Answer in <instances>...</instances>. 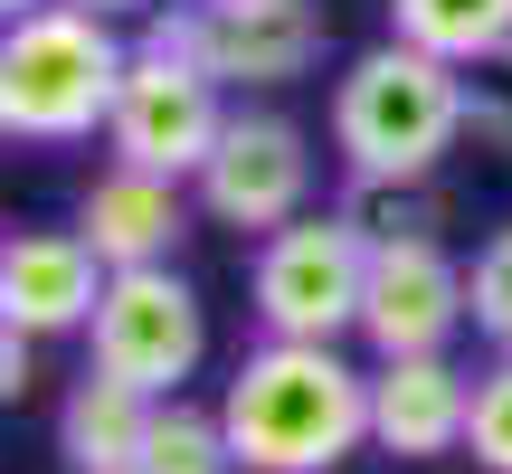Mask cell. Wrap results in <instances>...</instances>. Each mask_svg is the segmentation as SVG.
Returning <instances> with one entry per match:
<instances>
[{
  "label": "cell",
  "instance_id": "obj_1",
  "mask_svg": "<svg viewBox=\"0 0 512 474\" xmlns=\"http://www.w3.org/2000/svg\"><path fill=\"white\" fill-rule=\"evenodd\" d=\"M238 474H342L370 446V370L342 342H256L219 389Z\"/></svg>",
  "mask_w": 512,
  "mask_h": 474
},
{
  "label": "cell",
  "instance_id": "obj_2",
  "mask_svg": "<svg viewBox=\"0 0 512 474\" xmlns=\"http://www.w3.org/2000/svg\"><path fill=\"white\" fill-rule=\"evenodd\" d=\"M465 133H475L465 67L408 48V38H380L332 76V152L351 181H437Z\"/></svg>",
  "mask_w": 512,
  "mask_h": 474
},
{
  "label": "cell",
  "instance_id": "obj_3",
  "mask_svg": "<svg viewBox=\"0 0 512 474\" xmlns=\"http://www.w3.org/2000/svg\"><path fill=\"white\" fill-rule=\"evenodd\" d=\"M133 48L114 38V19L48 0V10L10 19L0 29V133L10 143H95L114 124V95H124Z\"/></svg>",
  "mask_w": 512,
  "mask_h": 474
},
{
  "label": "cell",
  "instance_id": "obj_4",
  "mask_svg": "<svg viewBox=\"0 0 512 474\" xmlns=\"http://www.w3.org/2000/svg\"><path fill=\"white\" fill-rule=\"evenodd\" d=\"M361 294H370V237L342 209H304L294 228L256 237L247 256V313L266 342H342L361 332Z\"/></svg>",
  "mask_w": 512,
  "mask_h": 474
},
{
  "label": "cell",
  "instance_id": "obj_5",
  "mask_svg": "<svg viewBox=\"0 0 512 474\" xmlns=\"http://www.w3.org/2000/svg\"><path fill=\"white\" fill-rule=\"evenodd\" d=\"M143 38L200 57L228 95H275L313 76L332 19H323V0H162L143 19Z\"/></svg>",
  "mask_w": 512,
  "mask_h": 474
},
{
  "label": "cell",
  "instance_id": "obj_6",
  "mask_svg": "<svg viewBox=\"0 0 512 474\" xmlns=\"http://www.w3.org/2000/svg\"><path fill=\"white\" fill-rule=\"evenodd\" d=\"M228 114L238 105H228V86L200 57L162 48V38H133L124 95H114V124H105V162H143V171H171V181H200Z\"/></svg>",
  "mask_w": 512,
  "mask_h": 474
},
{
  "label": "cell",
  "instance_id": "obj_7",
  "mask_svg": "<svg viewBox=\"0 0 512 474\" xmlns=\"http://www.w3.org/2000/svg\"><path fill=\"white\" fill-rule=\"evenodd\" d=\"M86 351L114 380L152 389V399H181V380L209 351V313H200V294H190V275L181 266L105 275V304H95V323H86Z\"/></svg>",
  "mask_w": 512,
  "mask_h": 474
},
{
  "label": "cell",
  "instance_id": "obj_8",
  "mask_svg": "<svg viewBox=\"0 0 512 474\" xmlns=\"http://www.w3.org/2000/svg\"><path fill=\"white\" fill-rule=\"evenodd\" d=\"M190 200H200V219H219L238 237L294 228L313 209V133L294 124V114H275V105H238L228 133H219V152H209L200 181H190Z\"/></svg>",
  "mask_w": 512,
  "mask_h": 474
},
{
  "label": "cell",
  "instance_id": "obj_9",
  "mask_svg": "<svg viewBox=\"0 0 512 474\" xmlns=\"http://www.w3.org/2000/svg\"><path fill=\"white\" fill-rule=\"evenodd\" d=\"M465 323H475V294H465V266L446 256V237H389V247H370L361 342L380 351V361L446 351Z\"/></svg>",
  "mask_w": 512,
  "mask_h": 474
},
{
  "label": "cell",
  "instance_id": "obj_10",
  "mask_svg": "<svg viewBox=\"0 0 512 474\" xmlns=\"http://www.w3.org/2000/svg\"><path fill=\"white\" fill-rule=\"evenodd\" d=\"M105 256L86 247V228H19L0 247V323L29 332V342H57V332H86L95 304H105Z\"/></svg>",
  "mask_w": 512,
  "mask_h": 474
},
{
  "label": "cell",
  "instance_id": "obj_11",
  "mask_svg": "<svg viewBox=\"0 0 512 474\" xmlns=\"http://www.w3.org/2000/svg\"><path fill=\"white\" fill-rule=\"evenodd\" d=\"M465 437H475V370H456L446 351L370 370V446L380 456L437 465V456H465Z\"/></svg>",
  "mask_w": 512,
  "mask_h": 474
},
{
  "label": "cell",
  "instance_id": "obj_12",
  "mask_svg": "<svg viewBox=\"0 0 512 474\" xmlns=\"http://www.w3.org/2000/svg\"><path fill=\"white\" fill-rule=\"evenodd\" d=\"M190 181H171V171H143V162H105L86 181V200H76V228H86V247L105 256L114 275L124 266H171L190 237Z\"/></svg>",
  "mask_w": 512,
  "mask_h": 474
},
{
  "label": "cell",
  "instance_id": "obj_13",
  "mask_svg": "<svg viewBox=\"0 0 512 474\" xmlns=\"http://www.w3.org/2000/svg\"><path fill=\"white\" fill-rule=\"evenodd\" d=\"M152 389L114 380V370L86 361V380L57 399V456H67V474H133L143 465V437H152Z\"/></svg>",
  "mask_w": 512,
  "mask_h": 474
},
{
  "label": "cell",
  "instance_id": "obj_14",
  "mask_svg": "<svg viewBox=\"0 0 512 474\" xmlns=\"http://www.w3.org/2000/svg\"><path fill=\"white\" fill-rule=\"evenodd\" d=\"M389 38L446 67H484L494 48H512V0H389Z\"/></svg>",
  "mask_w": 512,
  "mask_h": 474
},
{
  "label": "cell",
  "instance_id": "obj_15",
  "mask_svg": "<svg viewBox=\"0 0 512 474\" xmlns=\"http://www.w3.org/2000/svg\"><path fill=\"white\" fill-rule=\"evenodd\" d=\"M133 474H238V446H228V418L200 399H162L152 408V437Z\"/></svg>",
  "mask_w": 512,
  "mask_h": 474
},
{
  "label": "cell",
  "instance_id": "obj_16",
  "mask_svg": "<svg viewBox=\"0 0 512 474\" xmlns=\"http://www.w3.org/2000/svg\"><path fill=\"white\" fill-rule=\"evenodd\" d=\"M342 219L361 228L370 247H389V237H437L446 228V190L437 181H351Z\"/></svg>",
  "mask_w": 512,
  "mask_h": 474
},
{
  "label": "cell",
  "instance_id": "obj_17",
  "mask_svg": "<svg viewBox=\"0 0 512 474\" xmlns=\"http://www.w3.org/2000/svg\"><path fill=\"white\" fill-rule=\"evenodd\" d=\"M465 294H475V332H484L494 351H512V219L484 228L475 266H465Z\"/></svg>",
  "mask_w": 512,
  "mask_h": 474
},
{
  "label": "cell",
  "instance_id": "obj_18",
  "mask_svg": "<svg viewBox=\"0 0 512 474\" xmlns=\"http://www.w3.org/2000/svg\"><path fill=\"white\" fill-rule=\"evenodd\" d=\"M465 456L484 474H512V351H494V370H475V437Z\"/></svg>",
  "mask_w": 512,
  "mask_h": 474
},
{
  "label": "cell",
  "instance_id": "obj_19",
  "mask_svg": "<svg viewBox=\"0 0 512 474\" xmlns=\"http://www.w3.org/2000/svg\"><path fill=\"white\" fill-rule=\"evenodd\" d=\"M465 86H475V143H494L512 162V48H494L484 67H465Z\"/></svg>",
  "mask_w": 512,
  "mask_h": 474
},
{
  "label": "cell",
  "instance_id": "obj_20",
  "mask_svg": "<svg viewBox=\"0 0 512 474\" xmlns=\"http://www.w3.org/2000/svg\"><path fill=\"white\" fill-rule=\"evenodd\" d=\"M29 380H38V342H29V332H10V323H0V399H29Z\"/></svg>",
  "mask_w": 512,
  "mask_h": 474
},
{
  "label": "cell",
  "instance_id": "obj_21",
  "mask_svg": "<svg viewBox=\"0 0 512 474\" xmlns=\"http://www.w3.org/2000/svg\"><path fill=\"white\" fill-rule=\"evenodd\" d=\"M76 10H95V19H152L162 0H76Z\"/></svg>",
  "mask_w": 512,
  "mask_h": 474
},
{
  "label": "cell",
  "instance_id": "obj_22",
  "mask_svg": "<svg viewBox=\"0 0 512 474\" xmlns=\"http://www.w3.org/2000/svg\"><path fill=\"white\" fill-rule=\"evenodd\" d=\"M0 10H10V19H29V10H48V0H0Z\"/></svg>",
  "mask_w": 512,
  "mask_h": 474
}]
</instances>
